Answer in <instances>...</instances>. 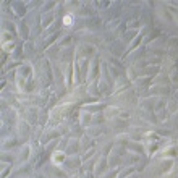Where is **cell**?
Listing matches in <instances>:
<instances>
[{"mask_svg":"<svg viewBox=\"0 0 178 178\" xmlns=\"http://www.w3.org/2000/svg\"><path fill=\"white\" fill-rule=\"evenodd\" d=\"M63 159H65V155L60 154V152H55V154L52 155V162L55 163V165H60V163L63 162Z\"/></svg>","mask_w":178,"mask_h":178,"instance_id":"1","label":"cell"},{"mask_svg":"<svg viewBox=\"0 0 178 178\" xmlns=\"http://www.w3.org/2000/svg\"><path fill=\"white\" fill-rule=\"evenodd\" d=\"M71 23H73V18H71V15H67L65 18H63V24H65V26H70Z\"/></svg>","mask_w":178,"mask_h":178,"instance_id":"2","label":"cell"}]
</instances>
